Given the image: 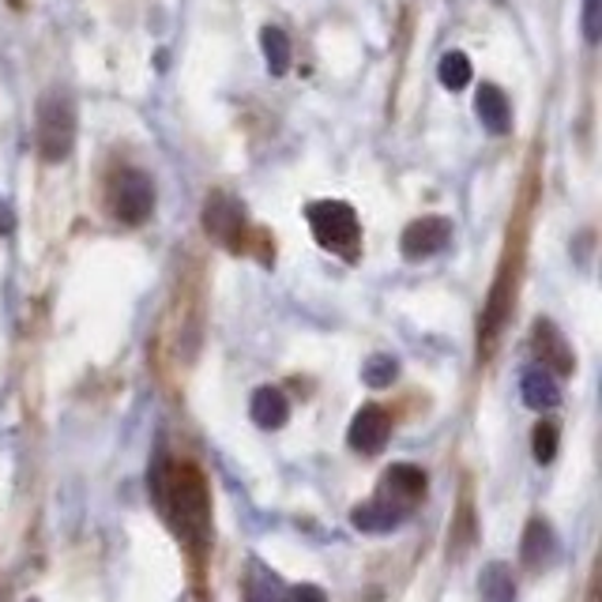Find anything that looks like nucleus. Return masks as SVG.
Returning a JSON list of instances; mask_svg holds the SVG:
<instances>
[{"mask_svg": "<svg viewBox=\"0 0 602 602\" xmlns=\"http://www.w3.org/2000/svg\"><path fill=\"white\" fill-rule=\"evenodd\" d=\"M309 219V231L324 245L328 252H339V257L354 260L358 257V241H362V226H358V215H354L351 203L343 200H317L309 203L305 211Z\"/></svg>", "mask_w": 602, "mask_h": 602, "instance_id": "nucleus-2", "label": "nucleus"}, {"mask_svg": "<svg viewBox=\"0 0 602 602\" xmlns=\"http://www.w3.org/2000/svg\"><path fill=\"white\" fill-rule=\"evenodd\" d=\"M479 602H516V583L505 565H489L479 576Z\"/></svg>", "mask_w": 602, "mask_h": 602, "instance_id": "nucleus-15", "label": "nucleus"}, {"mask_svg": "<svg viewBox=\"0 0 602 602\" xmlns=\"http://www.w3.org/2000/svg\"><path fill=\"white\" fill-rule=\"evenodd\" d=\"M448 241H452V223L440 215H426V219H414V223L406 226L400 237V249L406 260H429V257H437Z\"/></svg>", "mask_w": 602, "mask_h": 602, "instance_id": "nucleus-6", "label": "nucleus"}, {"mask_svg": "<svg viewBox=\"0 0 602 602\" xmlns=\"http://www.w3.org/2000/svg\"><path fill=\"white\" fill-rule=\"evenodd\" d=\"M260 49H264V61L271 75H283L291 68V38H286L279 27H264L260 31Z\"/></svg>", "mask_w": 602, "mask_h": 602, "instance_id": "nucleus-16", "label": "nucleus"}, {"mask_svg": "<svg viewBox=\"0 0 602 602\" xmlns=\"http://www.w3.org/2000/svg\"><path fill=\"white\" fill-rule=\"evenodd\" d=\"M203 231H208L215 241H223L226 249H241L245 237V208L226 192H211L203 200Z\"/></svg>", "mask_w": 602, "mask_h": 602, "instance_id": "nucleus-5", "label": "nucleus"}, {"mask_svg": "<svg viewBox=\"0 0 602 602\" xmlns=\"http://www.w3.org/2000/svg\"><path fill=\"white\" fill-rule=\"evenodd\" d=\"M151 489L166 520L174 523L177 539L200 554L211 535V497L203 474L192 463H163L151 474Z\"/></svg>", "mask_w": 602, "mask_h": 602, "instance_id": "nucleus-1", "label": "nucleus"}, {"mask_svg": "<svg viewBox=\"0 0 602 602\" xmlns=\"http://www.w3.org/2000/svg\"><path fill=\"white\" fill-rule=\"evenodd\" d=\"M75 143V106L61 91H49L38 106V151L46 163H64Z\"/></svg>", "mask_w": 602, "mask_h": 602, "instance_id": "nucleus-4", "label": "nucleus"}, {"mask_svg": "<svg viewBox=\"0 0 602 602\" xmlns=\"http://www.w3.org/2000/svg\"><path fill=\"white\" fill-rule=\"evenodd\" d=\"M422 494H426V471L414 468V463H396V468H388L377 489L380 501L400 508V512H411V505L418 501Z\"/></svg>", "mask_w": 602, "mask_h": 602, "instance_id": "nucleus-7", "label": "nucleus"}, {"mask_svg": "<svg viewBox=\"0 0 602 602\" xmlns=\"http://www.w3.org/2000/svg\"><path fill=\"white\" fill-rule=\"evenodd\" d=\"M249 411L260 429H279V426H286V418H291V403H286V396L279 392V388H257Z\"/></svg>", "mask_w": 602, "mask_h": 602, "instance_id": "nucleus-13", "label": "nucleus"}, {"mask_svg": "<svg viewBox=\"0 0 602 602\" xmlns=\"http://www.w3.org/2000/svg\"><path fill=\"white\" fill-rule=\"evenodd\" d=\"M291 602H328V595L317 583H298V588H291Z\"/></svg>", "mask_w": 602, "mask_h": 602, "instance_id": "nucleus-23", "label": "nucleus"}, {"mask_svg": "<svg viewBox=\"0 0 602 602\" xmlns=\"http://www.w3.org/2000/svg\"><path fill=\"white\" fill-rule=\"evenodd\" d=\"M602 34V0H583V38L595 46Z\"/></svg>", "mask_w": 602, "mask_h": 602, "instance_id": "nucleus-22", "label": "nucleus"}, {"mask_svg": "<svg viewBox=\"0 0 602 602\" xmlns=\"http://www.w3.org/2000/svg\"><path fill=\"white\" fill-rule=\"evenodd\" d=\"M531 346H535L542 369H550L554 377H569V373L576 369V358L569 351V343H565V335L557 332L554 320H535V328H531Z\"/></svg>", "mask_w": 602, "mask_h": 602, "instance_id": "nucleus-8", "label": "nucleus"}, {"mask_svg": "<svg viewBox=\"0 0 602 602\" xmlns=\"http://www.w3.org/2000/svg\"><path fill=\"white\" fill-rule=\"evenodd\" d=\"M396 377H400V362H396L392 354H373L366 369H362V380H366L369 388H388Z\"/></svg>", "mask_w": 602, "mask_h": 602, "instance_id": "nucleus-19", "label": "nucleus"}, {"mask_svg": "<svg viewBox=\"0 0 602 602\" xmlns=\"http://www.w3.org/2000/svg\"><path fill=\"white\" fill-rule=\"evenodd\" d=\"M437 75H440V83H445L448 91H463L471 83V61L463 54H445L440 57V68H437Z\"/></svg>", "mask_w": 602, "mask_h": 602, "instance_id": "nucleus-18", "label": "nucleus"}, {"mask_svg": "<svg viewBox=\"0 0 602 602\" xmlns=\"http://www.w3.org/2000/svg\"><path fill=\"white\" fill-rule=\"evenodd\" d=\"M531 440H535V445H531V452H535L539 463H550L557 456V429L550 426V422H539Z\"/></svg>", "mask_w": 602, "mask_h": 602, "instance_id": "nucleus-20", "label": "nucleus"}, {"mask_svg": "<svg viewBox=\"0 0 602 602\" xmlns=\"http://www.w3.org/2000/svg\"><path fill=\"white\" fill-rule=\"evenodd\" d=\"M245 602H283V591H279L275 576L257 573V580H252L249 591H245Z\"/></svg>", "mask_w": 602, "mask_h": 602, "instance_id": "nucleus-21", "label": "nucleus"}, {"mask_svg": "<svg viewBox=\"0 0 602 602\" xmlns=\"http://www.w3.org/2000/svg\"><path fill=\"white\" fill-rule=\"evenodd\" d=\"M557 542H554V531H550L546 520H531L528 531H523V546H520V557L528 569H542V565H550V557H554Z\"/></svg>", "mask_w": 602, "mask_h": 602, "instance_id": "nucleus-14", "label": "nucleus"}, {"mask_svg": "<svg viewBox=\"0 0 602 602\" xmlns=\"http://www.w3.org/2000/svg\"><path fill=\"white\" fill-rule=\"evenodd\" d=\"M106 203H109V215L125 226H140L151 219L155 211V181H151L143 169H117L109 177V189H106Z\"/></svg>", "mask_w": 602, "mask_h": 602, "instance_id": "nucleus-3", "label": "nucleus"}, {"mask_svg": "<svg viewBox=\"0 0 602 602\" xmlns=\"http://www.w3.org/2000/svg\"><path fill=\"white\" fill-rule=\"evenodd\" d=\"M520 392H523V403H528L531 411H550V406L562 403V388H557V377L550 369H542V366L523 369Z\"/></svg>", "mask_w": 602, "mask_h": 602, "instance_id": "nucleus-10", "label": "nucleus"}, {"mask_svg": "<svg viewBox=\"0 0 602 602\" xmlns=\"http://www.w3.org/2000/svg\"><path fill=\"white\" fill-rule=\"evenodd\" d=\"M388 434H392V418H388V411L385 406H377V403H369V406H362V411L354 414L346 440H351L354 452L377 456L380 448L388 445Z\"/></svg>", "mask_w": 602, "mask_h": 602, "instance_id": "nucleus-9", "label": "nucleus"}, {"mask_svg": "<svg viewBox=\"0 0 602 602\" xmlns=\"http://www.w3.org/2000/svg\"><path fill=\"white\" fill-rule=\"evenodd\" d=\"M474 114H479V121L486 125L489 132H508V125H512V109H508V98L501 87H494V83H482L479 87V98H474Z\"/></svg>", "mask_w": 602, "mask_h": 602, "instance_id": "nucleus-12", "label": "nucleus"}, {"mask_svg": "<svg viewBox=\"0 0 602 602\" xmlns=\"http://www.w3.org/2000/svg\"><path fill=\"white\" fill-rule=\"evenodd\" d=\"M12 226H15L12 208H4V203H0V234H12Z\"/></svg>", "mask_w": 602, "mask_h": 602, "instance_id": "nucleus-24", "label": "nucleus"}, {"mask_svg": "<svg viewBox=\"0 0 602 602\" xmlns=\"http://www.w3.org/2000/svg\"><path fill=\"white\" fill-rule=\"evenodd\" d=\"M505 317H508V283L501 279V283L494 286V294H489V305L486 312H482V343H494L497 332L505 328Z\"/></svg>", "mask_w": 602, "mask_h": 602, "instance_id": "nucleus-17", "label": "nucleus"}, {"mask_svg": "<svg viewBox=\"0 0 602 602\" xmlns=\"http://www.w3.org/2000/svg\"><path fill=\"white\" fill-rule=\"evenodd\" d=\"M406 520V512H400V508H392L388 501H380V497H373V501L358 505L351 512V523L358 531H366V535H385V531L400 528V523Z\"/></svg>", "mask_w": 602, "mask_h": 602, "instance_id": "nucleus-11", "label": "nucleus"}]
</instances>
